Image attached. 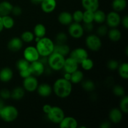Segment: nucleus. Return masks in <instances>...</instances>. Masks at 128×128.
I'll return each instance as SVG.
<instances>
[{"label": "nucleus", "mask_w": 128, "mask_h": 128, "mask_svg": "<svg viewBox=\"0 0 128 128\" xmlns=\"http://www.w3.org/2000/svg\"><path fill=\"white\" fill-rule=\"evenodd\" d=\"M38 94L41 97H48L52 94V88L47 83H42L39 84L37 88Z\"/></svg>", "instance_id": "nucleus-18"}, {"label": "nucleus", "mask_w": 128, "mask_h": 128, "mask_svg": "<svg viewBox=\"0 0 128 128\" xmlns=\"http://www.w3.org/2000/svg\"><path fill=\"white\" fill-rule=\"evenodd\" d=\"M106 15L103 11L97 10L94 12V21L98 24H102L106 21Z\"/></svg>", "instance_id": "nucleus-29"}, {"label": "nucleus", "mask_w": 128, "mask_h": 128, "mask_svg": "<svg viewBox=\"0 0 128 128\" xmlns=\"http://www.w3.org/2000/svg\"><path fill=\"white\" fill-rule=\"evenodd\" d=\"M31 2L33 4H40L41 2H42V0H31Z\"/></svg>", "instance_id": "nucleus-53"}, {"label": "nucleus", "mask_w": 128, "mask_h": 128, "mask_svg": "<svg viewBox=\"0 0 128 128\" xmlns=\"http://www.w3.org/2000/svg\"><path fill=\"white\" fill-rule=\"evenodd\" d=\"M24 58L30 62L40 60V55L36 47L30 46L26 47L24 50Z\"/></svg>", "instance_id": "nucleus-8"}, {"label": "nucleus", "mask_w": 128, "mask_h": 128, "mask_svg": "<svg viewBox=\"0 0 128 128\" xmlns=\"http://www.w3.org/2000/svg\"><path fill=\"white\" fill-rule=\"evenodd\" d=\"M80 64H81L82 69L86 70V71H90V70H92L94 66L93 61L91 59L89 58H88L86 60H84Z\"/></svg>", "instance_id": "nucleus-37"}, {"label": "nucleus", "mask_w": 128, "mask_h": 128, "mask_svg": "<svg viewBox=\"0 0 128 128\" xmlns=\"http://www.w3.org/2000/svg\"><path fill=\"white\" fill-rule=\"evenodd\" d=\"M127 6L126 0H113L112 2V8L116 12H120L126 9Z\"/></svg>", "instance_id": "nucleus-27"}, {"label": "nucleus", "mask_w": 128, "mask_h": 128, "mask_svg": "<svg viewBox=\"0 0 128 128\" xmlns=\"http://www.w3.org/2000/svg\"><path fill=\"white\" fill-rule=\"evenodd\" d=\"M111 127V124L110 122L108 121H104L100 125V128H110Z\"/></svg>", "instance_id": "nucleus-49"}, {"label": "nucleus", "mask_w": 128, "mask_h": 128, "mask_svg": "<svg viewBox=\"0 0 128 128\" xmlns=\"http://www.w3.org/2000/svg\"><path fill=\"white\" fill-rule=\"evenodd\" d=\"M30 69L31 74L34 76H40L44 72V64L40 60L30 62Z\"/></svg>", "instance_id": "nucleus-12"}, {"label": "nucleus", "mask_w": 128, "mask_h": 128, "mask_svg": "<svg viewBox=\"0 0 128 128\" xmlns=\"http://www.w3.org/2000/svg\"><path fill=\"white\" fill-rule=\"evenodd\" d=\"M54 44L53 41L49 38H40L36 42V49L42 57H48L54 51Z\"/></svg>", "instance_id": "nucleus-2"}, {"label": "nucleus", "mask_w": 128, "mask_h": 128, "mask_svg": "<svg viewBox=\"0 0 128 128\" xmlns=\"http://www.w3.org/2000/svg\"><path fill=\"white\" fill-rule=\"evenodd\" d=\"M120 109L123 113L127 114L128 112V96H122L120 104Z\"/></svg>", "instance_id": "nucleus-36"}, {"label": "nucleus", "mask_w": 128, "mask_h": 128, "mask_svg": "<svg viewBox=\"0 0 128 128\" xmlns=\"http://www.w3.org/2000/svg\"><path fill=\"white\" fill-rule=\"evenodd\" d=\"M30 62L28 61L27 60H25L24 58L21 59V60H18L16 62V68L19 70V71H22V70H26V69L30 68Z\"/></svg>", "instance_id": "nucleus-34"}, {"label": "nucleus", "mask_w": 128, "mask_h": 128, "mask_svg": "<svg viewBox=\"0 0 128 128\" xmlns=\"http://www.w3.org/2000/svg\"><path fill=\"white\" fill-rule=\"evenodd\" d=\"M19 112L15 106H4L1 110L0 117L5 122H11L15 121L18 117Z\"/></svg>", "instance_id": "nucleus-3"}, {"label": "nucleus", "mask_w": 128, "mask_h": 128, "mask_svg": "<svg viewBox=\"0 0 128 128\" xmlns=\"http://www.w3.org/2000/svg\"><path fill=\"white\" fill-rule=\"evenodd\" d=\"M33 33L34 36L39 38H42L44 37L46 33V27L41 23H38L34 26L33 30Z\"/></svg>", "instance_id": "nucleus-26"}, {"label": "nucleus", "mask_w": 128, "mask_h": 128, "mask_svg": "<svg viewBox=\"0 0 128 128\" xmlns=\"http://www.w3.org/2000/svg\"><path fill=\"white\" fill-rule=\"evenodd\" d=\"M41 8L43 12L50 13L55 10L57 5L56 0H42L40 3Z\"/></svg>", "instance_id": "nucleus-15"}, {"label": "nucleus", "mask_w": 128, "mask_h": 128, "mask_svg": "<svg viewBox=\"0 0 128 128\" xmlns=\"http://www.w3.org/2000/svg\"><path fill=\"white\" fill-rule=\"evenodd\" d=\"M119 64L118 61L114 60H111L108 62L107 66L109 70H111V71H114V70H118L119 67Z\"/></svg>", "instance_id": "nucleus-41"}, {"label": "nucleus", "mask_w": 128, "mask_h": 128, "mask_svg": "<svg viewBox=\"0 0 128 128\" xmlns=\"http://www.w3.org/2000/svg\"><path fill=\"white\" fill-rule=\"evenodd\" d=\"M22 10L21 9V7L18 6H13L12 9V11H11V13L14 15V16H20V15L22 14Z\"/></svg>", "instance_id": "nucleus-44"}, {"label": "nucleus", "mask_w": 128, "mask_h": 128, "mask_svg": "<svg viewBox=\"0 0 128 128\" xmlns=\"http://www.w3.org/2000/svg\"><path fill=\"white\" fill-rule=\"evenodd\" d=\"M4 100H2L1 98H0V110H1V109L4 106Z\"/></svg>", "instance_id": "nucleus-52"}, {"label": "nucleus", "mask_w": 128, "mask_h": 128, "mask_svg": "<svg viewBox=\"0 0 128 128\" xmlns=\"http://www.w3.org/2000/svg\"><path fill=\"white\" fill-rule=\"evenodd\" d=\"M84 78V74L80 70H77L71 74L70 81L72 84H78L82 82Z\"/></svg>", "instance_id": "nucleus-28"}, {"label": "nucleus", "mask_w": 128, "mask_h": 128, "mask_svg": "<svg viewBox=\"0 0 128 128\" xmlns=\"http://www.w3.org/2000/svg\"><path fill=\"white\" fill-rule=\"evenodd\" d=\"M72 20L74 22L80 23L82 21V17H83V12L81 10H76L72 14Z\"/></svg>", "instance_id": "nucleus-39"}, {"label": "nucleus", "mask_w": 128, "mask_h": 128, "mask_svg": "<svg viewBox=\"0 0 128 128\" xmlns=\"http://www.w3.org/2000/svg\"><path fill=\"white\" fill-rule=\"evenodd\" d=\"M82 27H83L84 31H86V32H91L93 30L94 25L92 24V22H91V23H84Z\"/></svg>", "instance_id": "nucleus-46"}, {"label": "nucleus", "mask_w": 128, "mask_h": 128, "mask_svg": "<svg viewBox=\"0 0 128 128\" xmlns=\"http://www.w3.org/2000/svg\"><path fill=\"white\" fill-rule=\"evenodd\" d=\"M0 112H1V110H0Z\"/></svg>", "instance_id": "nucleus-54"}, {"label": "nucleus", "mask_w": 128, "mask_h": 128, "mask_svg": "<svg viewBox=\"0 0 128 128\" xmlns=\"http://www.w3.org/2000/svg\"><path fill=\"white\" fill-rule=\"evenodd\" d=\"M78 64L88 58V53L85 49L82 48H77L72 50L70 53V56Z\"/></svg>", "instance_id": "nucleus-11"}, {"label": "nucleus", "mask_w": 128, "mask_h": 128, "mask_svg": "<svg viewBox=\"0 0 128 128\" xmlns=\"http://www.w3.org/2000/svg\"><path fill=\"white\" fill-rule=\"evenodd\" d=\"M21 39L24 42H31L34 40V34L31 31H24L21 35Z\"/></svg>", "instance_id": "nucleus-32"}, {"label": "nucleus", "mask_w": 128, "mask_h": 128, "mask_svg": "<svg viewBox=\"0 0 128 128\" xmlns=\"http://www.w3.org/2000/svg\"><path fill=\"white\" fill-rule=\"evenodd\" d=\"M20 75L22 78H26L28 77V76H30L32 75L31 74V71H30V68L26 70H22V71H20Z\"/></svg>", "instance_id": "nucleus-45"}, {"label": "nucleus", "mask_w": 128, "mask_h": 128, "mask_svg": "<svg viewBox=\"0 0 128 128\" xmlns=\"http://www.w3.org/2000/svg\"><path fill=\"white\" fill-rule=\"evenodd\" d=\"M46 114L48 120L51 122L58 124L65 116L63 110L58 106H52L51 110Z\"/></svg>", "instance_id": "nucleus-5"}, {"label": "nucleus", "mask_w": 128, "mask_h": 128, "mask_svg": "<svg viewBox=\"0 0 128 128\" xmlns=\"http://www.w3.org/2000/svg\"><path fill=\"white\" fill-rule=\"evenodd\" d=\"M82 21L84 23H91L94 21V12L88 10H85L83 12Z\"/></svg>", "instance_id": "nucleus-33"}, {"label": "nucleus", "mask_w": 128, "mask_h": 128, "mask_svg": "<svg viewBox=\"0 0 128 128\" xmlns=\"http://www.w3.org/2000/svg\"><path fill=\"white\" fill-rule=\"evenodd\" d=\"M4 27L3 24H2V17L0 16V32L3 30Z\"/></svg>", "instance_id": "nucleus-51"}, {"label": "nucleus", "mask_w": 128, "mask_h": 128, "mask_svg": "<svg viewBox=\"0 0 128 128\" xmlns=\"http://www.w3.org/2000/svg\"><path fill=\"white\" fill-rule=\"evenodd\" d=\"M68 41V36L64 32H61L58 33L56 36V44H66Z\"/></svg>", "instance_id": "nucleus-38"}, {"label": "nucleus", "mask_w": 128, "mask_h": 128, "mask_svg": "<svg viewBox=\"0 0 128 128\" xmlns=\"http://www.w3.org/2000/svg\"><path fill=\"white\" fill-rule=\"evenodd\" d=\"M59 125L61 128H76L78 127V121L72 116H64Z\"/></svg>", "instance_id": "nucleus-16"}, {"label": "nucleus", "mask_w": 128, "mask_h": 128, "mask_svg": "<svg viewBox=\"0 0 128 128\" xmlns=\"http://www.w3.org/2000/svg\"><path fill=\"white\" fill-rule=\"evenodd\" d=\"M48 57V63L50 68L54 71H60L62 70L65 61L64 56L58 52H53Z\"/></svg>", "instance_id": "nucleus-4"}, {"label": "nucleus", "mask_w": 128, "mask_h": 128, "mask_svg": "<svg viewBox=\"0 0 128 128\" xmlns=\"http://www.w3.org/2000/svg\"><path fill=\"white\" fill-rule=\"evenodd\" d=\"M25 95V90L22 87L18 86L14 88L12 91H11V98L12 100L19 101L22 100Z\"/></svg>", "instance_id": "nucleus-23"}, {"label": "nucleus", "mask_w": 128, "mask_h": 128, "mask_svg": "<svg viewBox=\"0 0 128 128\" xmlns=\"http://www.w3.org/2000/svg\"><path fill=\"white\" fill-rule=\"evenodd\" d=\"M0 98L4 100L11 98V91L6 88H3L0 91Z\"/></svg>", "instance_id": "nucleus-42"}, {"label": "nucleus", "mask_w": 128, "mask_h": 128, "mask_svg": "<svg viewBox=\"0 0 128 128\" xmlns=\"http://www.w3.org/2000/svg\"><path fill=\"white\" fill-rule=\"evenodd\" d=\"M82 87L83 90L85 91L91 92L94 90L95 89V84L91 80H85V81H82Z\"/></svg>", "instance_id": "nucleus-35"}, {"label": "nucleus", "mask_w": 128, "mask_h": 128, "mask_svg": "<svg viewBox=\"0 0 128 128\" xmlns=\"http://www.w3.org/2000/svg\"><path fill=\"white\" fill-rule=\"evenodd\" d=\"M53 52H58L60 54L62 55L65 57V56L68 54L70 52V48L68 45L66 44H54Z\"/></svg>", "instance_id": "nucleus-24"}, {"label": "nucleus", "mask_w": 128, "mask_h": 128, "mask_svg": "<svg viewBox=\"0 0 128 128\" xmlns=\"http://www.w3.org/2000/svg\"><path fill=\"white\" fill-rule=\"evenodd\" d=\"M121 22L122 23V26H123V27L126 30H128V16H127V15H126V16H124L123 18H122V20H121Z\"/></svg>", "instance_id": "nucleus-47"}, {"label": "nucleus", "mask_w": 128, "mask_h": 128, "mask_svg": "<svg viewBox=\"0 0 128 128\" xmlns=\"http://www.w3.org/2000/svg\"><path fill=\"white\" fill-rule=\"evenodd\" d=\"M109 118L112 123H120L122 119V112L117 108H112L109 113Z\"/></svg>", "instance_id": "nucleus-17"}, {"label": "nucleus", "mask_w": 128, "mask_h": 128, "mask_svg": "<svg viewBox=\"0 0 128 128\" xmlns=\"http://www.w3.org/2000/svg\"><path fill=\"white\" fill-rule=\"evenodd\" d=\"M51 108H52V106H51V105L45 104L44 105L43 107H42V111H43V112H44L45 114H48L49 112V111L51 110Z\"/></svg>", "instance_id": "nucleus-48"}, {"label": "nucleus", "mask_w": 128, "mask_h": 128, "mask_svg": "<svg viewBox=\"0 0 128 128\" xmlns=\"http://www.w3.org/2000/svg\"><path fill=\"white\" fill-rule=\"evenodd\" d=\"M78 64H79L76 61L71 58V57H69L68 58L65 59L64 64L63 68L66 72L68 73H72L78 70Z\"/></svg>", "instance_id": "nucleus-14"}, {"label": "nucleus", "mask_w": 128, "mask_h": 128, "mask_svg": "<svg viewBox=\"0 0 128 128\" xmlns=\"http://www.w3.org/2000/svg\"><path fill=\"white\" fill-rule=\"evenodd\" d=\"M38 85V81L32 75L28 76L26 78H24L23 81H22V86H23L22 88L24 89L25 91H27L28 92H33L36 91Z\"/></svg>", "instance_id": "nucleus-9"}, {"label": "nucleus", "mask_w": 128, "mask_h": 128, "mask_svg": "<svg viewBox=\"0 0 128 128\" xmlns=\"http://www.w3.org/2000/svg\"><path fill=\"white\" fill-rule=\"evenodd\" d=\"M13 77V72L10 68H3L0 70V81L7 82L11 81Z\"/></svg>", "instance_id": "nucleus-21"}, {"label": "nucleus", "mask_w": 128, "mask_h": 128, "mask_svg": "<svg viewBox=\"0 0 128 128\" xmlns=\"http://www.w3.org/2000/svg\"><path fill=\"white\" fill-rule=\"evenodd\" d=\"M118 73L120 77L124 80H128V64L127 62H123L119 65L118 68Z\"/></svg>", "instance_id": "nucleus-30"}, {"label": "nucleus", "mask_w": 128, "mask_h": 128, "mask_svg": "<svg viewBox=\"0 0 128 128\" xmlns=\"http://www.w3.org/2000/svg\"><path fill=\"white\" fill-rule=\"evenodd\" d=\"M108 38L111 41L117 42L120 41L121 38V32L116 28H112L111 30H108Z\"/></svg>", "instance_id": "nucleus-25"}, {"label": "nucleus", "mask_w": 128, "mask_h": 128, "mask_svg": "<svg viewBox=\"0 0 128 128\" xmlns=\"http://www.w3.org/2000/svg\"><path fill=\"white\" fill-rule=\"evenodd\" d=\"M13 8L12 4L7 1H3L0 2V16L10 15Z\"/></svg>", "instance_id": "nucleus-22"}, {"label": "nucleus", "mask_w": 128, "mask_h": 128, "mask_svg": "<svg viewBox=\"0 0 128 128\" xmlns=\"http://www.w3.org/2000/svg\"><path fill=\"white\" fill-rule=\"evenodd\" d=\"M2 21L4 28L10 30L12 28L14 25V20L10 15L2 16Z\"/></svg>", "instance_id": "nucleus-31"}, {"label": "nucleus", "mask_w": 128, "mask_h": 128, "mask_svg": "<svg viewBox=\"0 0 128 128\" xmlns=\"http://www.w3.org/2000/svg\"><path fill=\"white\" fill-rule=\"evenodd\" d=\"M64 78L66 79V80H69V81H70V78H71V73L66 72V73L64 74Z\"/></svg>", "instance_id": "nucleus-50"}, {"label": "nucleus", "mask_w": 128, "mask_h": 128, "mask_svg": "<svg viewBox=\"0 0 128 128\" xmlns=\"http://www.w3.org/2000/svg\"><path fill=\"white\" fill-rule=\"evenodd\" d=\"M97 34L98 36H104L106 35L108 32V28L106 25H101L97 29Z\"/></svg>", "instance_id": "nucleus-43"}, {"label": "nucleus", "mask_w": 128, "mask_h": 128, "mask_svg": "<svg viewBox=\"0 0 128 128\" xmlns=\"http://www.w3.org/2000/svg\"><path fill=\"white\" fill-rule=\"evenodd\" d=\"M68 33L74 39H80L84 35V29L82 25L78 22H72L69 25Z\"/></svg>", "instance_id": "nucleus-7"}, {"label": "nucleus", "mask_w": 128, "mask_h": 128, "mask_svg": "<svg viewBox=\"0 0 128 128\" xmlns=\"http://www.w3.org/2000/svg\"><path fill=\"white\" fill-rule=\"evenodd\" d=\"M23 46V41L18 37H14L11 38L8 42V48L13 52H16L22 49Z\"/></svg>", "instance_id": "nucleus-13"}, {"label": "nucleus", "mask_w": 128, "mask_h": 128, "mask_svg": "<svg viewBox=\"0 0 128 128\" xmlns=\"http://www.w3.org/2000/svg\"><path fill=\"white\" fill-rule=\"evenodd\" d=\"M58 20L59 22L64 26H68L73 21L72 14L68 11H62L60 12L58 17Z\"/></svg>", "instance_id": "nucleus-20"}, {"label": "nucleus", "mask_w": 128, "mask_h": 128, "mask_svg": "<svg viewBox=\"0 0 128 128\" xmlns=\"http://www.w3.org/2000/svg\"><path fill=\"white\" fill-rule=\"evenodd\" d=\"M112 92L114 94L117 96H120V97H122L125 95L124 89L121 85H116L114 86L112 89Z\"/></svg>", "instance_id": "nucleus-40"}, {"label": "nucleus", "mask_w": 128, "mask_h": 128, "mask_svg": "<svg viewBox=\"0 0 128 128\" xmlns=\"http://www.w3.org/2000/svg\"><path fill=\"white\" fill-rule=\"evenodd\" d=\"M86 47L92 51H98L102 46V42L101 39L98 35L90 34L85 40Z\"/></svg>", "instance_id": "nucleus-6"}, {"label": "nucleus", "mask_w": 128, "mask_h": 128, "mask_svg": "<svg viewBox=\"0 0 128 128\" xmlns=\"http://www.w3.org/2000/svg\"><path fill=\"white\" fill-rule=\"evenodd\" d=\"M121 16L119 14L118 12L112 11L109 12L106 17V22L109 27L117 28L121 23Z\"/></svg>", "instance_id": "nucleus-10"}, {"label": "nucleus", "mask_w": 128, "mask_h": 128, "mask_svg": "<svg viewBox=\"0 0 128 128\" xmlns=\"http://www.w3.org/2000/svg\"><path fill=\"white\" fill-rule=\"evenodd\" d=\"M81 4L85 10L94 12L99 9V0H81Z\"/></svg>", "instance_id": "nucleus-19"}, {"label": "nucleus", "mask_w": 128, "mask_h": 128, "mask_svg": "<svg viewBox=\"0 0 128 128\" xmlns=\"http://www.w3.org/2000/svg\"><path fill=\"white\" fill-rule=\"evenodd\" d=\"M72 90V83L64 78L58 79L54 82L52 91L60 98H66L71 94Z\"/></svg>", "instance_id": "nucleus-1"}]
</instances>
